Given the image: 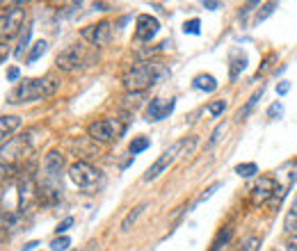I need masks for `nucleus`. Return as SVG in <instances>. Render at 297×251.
<instances>
[{
	"instance_id": "1",
	"label": "nucleus",
	"mask_w": 297,
	"mask_h": 251,
	"mask_svg": "<svg viewBox=\"0 0 297 251\" xmlns=\"http://www.w3.org/2000/svg\"><path fill=\"white\" fill-rule=\"evenodd\" d=\"M60 87V80L55 75H44V78H30V80H23L18 82L16 87L9 92L7 101L12 105H18V103H35L41 101V98H48L58 92Z\"/></svg>"
},
{
	"instance_id": "11",
	"label": "nucleus",
	"mask_w": 297,
	"mask_h": 251,
	"mask_svg": "<svg viewBox=\"0 0 297 251\" xmlns=\"http://www.w3.org/2000/svg\"><path fill=\"white\" fill-rule=\"evenodd\" d=\"M83 39L89 41L92 46H105L107 41H110V35H112V25L107 21H98L94 23V25H87L83 27Z\"/></svg>"
},
{
	"instance_id": "31",
	"label": "nucleus",
	"mask_w": 297,
	"mask_h": 251,
	"mask_svg": "<svg viewBox=\"0 0 297 251\" xmlns=\"http://www.w3.org/2000/svg\"><path fill=\"white\" fill-rule=\"evenodd\" d=\"M71 226H73V217H64V219L58 224V229H55V233H58V235H60V233H67V231L71 229Z\"/></svg>"
},
{
	"instance_id": "38",
	"label": "nucleus",
	"mask_w": 297,
	"mask_h": 251,
	"mask_svg": "<svg viewBox=\"0 0 297 251\" xmlns=\"http://www.w3.org/2000/svg\"><path fill=\"white\" fill-rule=\"evenodd\" d=\"M288 251H297V238H290L288 240Z\"/></svg>"
},
{
	"instance_id": "33",
	"label": "nucleus",
	"mask_w": 297,
	"mask_h": 251,
	"mask_svg": "<svg viewBox=\"0 0 297 251\" xmlns=\"http://www.w3.org/2000/svg\"><path fill=\"white\" fill-rule=\"evenodd\" d=\"M218 189H220V183H213V185H210V187L206 189V192H204V194H201V197H199V201H197V206H199V203H204L206 199H210V197H213L215 192H218Z\"/></svg>"
},
{
	"instance_id": "14",
	"label": "nucleus",
	"mask_w": 297,
	"mask_h": 251,
	"mask_svg": "<svg viewBox=\"0 0 297 251\" xmlns=\"http://www.w3.org/2000/svg\"><path fill=\"white\" fill-rule=\"evenodd\" d=\"M21 126V119L18 117H0V142H5L9 135H12L16 128Z\"/></svg>"
},
{
	"instance_id": "19",
	"label": "nucleus",
	"mask_w": 297,
	"mask_h": 251,
	"mask_svg": "<svg viewBox=\"0 0 297 251\" xmlns=\"http://www.w3.org/2000/svg\"><path fill=\"white\" fill-rule=\"evenodd\" d=\"M284 229L290 231V233H295V231H297V194H295L293 208L288 210V215H286V219H284Z\"/></svg>"
},
{
	"instance_id": "21",
	"label": "nucleus",
	"mask_w": 297,
	"mask_h": 251,
	"mask_svg": "<svg viewBox=\"0 0 297 251\" xmlns=\"http://www.w3.org/2000/svg\"><path fill=\"white\" fill-rule=\"evenodd\" d=\"M235 174H238L240 178H252L254 174H258V167H256V162H245V164H238V167H235Z\"/></svg>"
},
{
	"instance_id": "42",
	"label": "nucleus",
	"mask_w": 297,
	"mask_h": 251,
	"mask_svg": "<svg viewBox=\"0 0 297 251\" xmlns=\"http://www.w3.org/2000/svg\"><path fill=\"white\" fill-rule=\"evenodd\" d=\"M272 251H279V249H272Z\"/></svg>"
},
{
	"instance_id": "15",
	"label": "nucleus",
	"mask_w": 297,
	"mask_h": 251,
	"mask_svg": "<svg viewBox=\"0 0 297 251\" xmlns=\"http://www.w3.org/2000/svg\"><path fill=\"white\" fill-rule=\"evenodd\" d=\"M195 89H199V92H215L218 89V80L213 78V75H208V73H201V75H197L195 78Z\"/></svg>"
},
{
	"instance_id": "23",
	"label": "nucleus",
	"mask_w": 297,
	"mask_h": 251,
	"mask_svg": "<svg viewBox=\"0 0 297 251\" xmlns=\"http://www.w3.org/2000/svg\"><path fill=\"white\" fill-rule=\"evenodd\" d=\"M30 35H32V27H25V32H23V37H21V41H18L16 50H14V55H16V58H23V53H25V48H28V41H30Z\"/></svg>"
},
{
	"instance_id": "26",
	"label": "nucleus",
	"mask_w": 297,
	"mask_h": 251,
	"mask_svg": "<svg viewBox=\"0 0 297 251\" xmlns=\"http://www.w3.org/2000/svg\"><path fill=\"white\" fill-rule=\"evenodd\" d=\"M224 130H226V124H220L213 132H210V140H208V144H206V146H208V149H213V146L218 144L220 140H222V132H224Z\"/></svg>"
},
{
	"instance_id": "4",
	"label": "nucleus",
	"mask_w": 297,
	"mask_h": 251,
	"mask_svg": "<svg viewBox=\"0 0 297 251\" xmlns=\"http://www.w3.org/2000/svg\"><path fill=\"white\" fill-rule=\"evenodd\" d=\"M25 21V9L21 5H12L0 14V41H7L12 37L18 35V30L23 27Z\"/></svg>"
},
{
	"instance_id": "2",
	"label": "nucleus",
	"mask_w": 297,
	"mask_h": 251,
	"mask_svg": "<svg viewBox=\"0 0 297 251\" xmlns=\"http://www.w3.org/2000/svg\"><path fill=\"white\" fill-rule=\"evenodd\" d=\"M160 75H165V71L160 69L158 64H153V62L138 64V66H133V69L126 71L124 78H121V82H124V87L128 89V92L142 94V89H147V87H151V85L158 82Z\"/></svg>"
},
{
	"instance_id": "24",
	"label": "nucleus",
	"mask_w": 297,
	"mask_h": 251,
	"mask_svg": "<svg viewBox=\"0 0 297 251\" xmlns=\"http://www.w3.org/2000/svg\"><path fill=\"white\" fill-rule=\"evenodd\" d=\"M275 9H277V3H267V5H263V7L258 9V14H256V21H254V23H263L267 16H270L272 12H275Z\"/></svg>"
},
{
	"instance_id": "28",
	"label": "nucleus",
	"mask_w": 297,
	"mask_h": 251,
	"mask_svg": "<svg viewBox=\"0 0 297 251\" xmlns=\"http://www.w3.org/2000/svg\"><path fill=\"white\" fill-rule=\"evenodd\" d=\"M206 110H208L210 117H220V115H222V112L226 110V103H224V101H213L208 107H206Z\"/></svg>"
},
{
	"instance_id": "32",
	"label": "nucleus",
	"mask_w": 297,
	"mask_h": 251,
	"mask_svg": "<svg viewBox=\"0 0 297 251\" xmlns=\"http://www.w3.org/2000/svg\"><path fill=\"white\" fill-rule=\"evenodd\" d=\"M140 98H142V94H140V92H128V94H126L124 101H126V105L138 107V105H140Z\"/></svg>"
},
{
	"instance_id": "29",
	"label": "nucleus",
	"mask_w": 297,
	"mask_h": 251,
	"mask_svg": "<svg viewBox=\"0 0 297 251\" xmlns=\"http://www.w3.org/2000/svg\"><path fill=\"white\" fill-rule=\"evenodd\" d=\"M263 89H265V87H263V85H261V89H258V92H256V94H254V96H252V98H249V101H247V105H245V107H242V110H240V115H238V117H245V115H247V112H249V110H252V107H254V105H256V101H258V98H261V94H263Z\"/></svg>"
},
{
	"instance_id": "7",
	"label": "nucleus",
	"mask_w": 297,
	"mask_h": 251,
	"mask_svg": "<svg viewBox=\"0 0 297 251\" xmlns=\"http://www.w3.org/2000/svg\"><path fill=\"white\" fill-rule=\"evenodd\" d=\"M25 153H28V137L9 140L7 144L0 149V164L12 167V169H18V162H23Z\"/></svg>"
},
{
	"instance_id": "25",
	"label": "nucleus",
	"mask_w": 297,
	"mask_h": 251,
	"mask_svg": "<svg viewBox=\"0 0 297 251\" xmlns=\"http://www.w3.org/2000/svg\"><path fill=\"white\" fill-rule=\"evenodd\" d=\"M69 247H71V240H69L67 235H62V238H55L53 242H50V249H53V251H67Z\"/></svg>"
},
{
	"instance_id": "3",
	"label": "nucleus",
	"mask_w": 297,
	"mask_h": 251,
	"mask_svg": "<svg viewBox=\"0 0 297 251\" xmlns=\"http://www.w3.org/2000/svg\"><path fill=\"white\" fill-rule=\"evenodd\" d=\"M87 132L94 142H103V144H107V142H117L119 137H124L126 124L119 121V119L107 117V119H98V121H94V124H89Z\"/></svg>"
},
{
	"instance_id": "41",
	"label": "nucleus",
	"mask_w": 297,
	"mask_h": 251,
	"mask_svg": "<svg viewBox=\"0 0 297 251\" xmlns=\"http://www.w3.org/2000/svg\"><path fill=\"white\" fill-rule=\"evenodd\" d=\"M89 251H96V244H92V249H89Z\"/></svg>"
},
{
	"instance_id": "36",
	"label": "nucleus",
	"mask_w": 297,
	"mask_h": 251,
	"mask_svg": "<svg viewBox=\"0 0 297 251\" xmlns=\"http://www.w3.org/2000/svg\"><path fill=\"white\" fill-rule=\"evenodd\" d=\"M18 75H21V71H18L16 66L7 71V80H9V82H16V80H18Z\"/></svg>"
},
{
	"instance_id": "10",
	"label": "nucleus",
	"mask_w": 297,
	"mask_h": 251,
	"mask_svg": "<svg viewBox=\"0 0 297 251\" xmlns=\"http://www.w3.org/2000/svg\"><path fill=\"white\" fill-rule=\"evenodd\" d=\"M275 178L270 176H263L261 181L254 183V187L249 189V201H252V206H263V203H270V199L275 197Z\"/></svg>"
},
{
	"instance_id": "5",
	"label": "nucleus",
	"mask_w": 297,
	"mask_h": 251,
	"mask_svg": "<svg viewBox=\"0 0 297 251\" xmlns=\"http://www.w3.org/2000/svg\"><path fill=\"white\" fill-rule=\"evenodd\" d=\"M85 64H89V55L83 46H67L62 53L55 58V66L64 73H73V71H80Z\"/></svg>"
},
{
	"instance_id": "12",
	"label": "nucleus",
	"mask_w": 297,
	"mask_h": 251,
	"mask_svg": "<svg viewBox=\"0 0 297 251\" xmlns=\"http://www.w3.org/2000/svg\"><path fill=\"white\" fill-rule=\"evenodd\" d=\"M160 30L158 18H153L151 14H140L138 23H135V39L138 41H151Z\"/></svg>"
},
{
	"instance_id": "20",
	"label": "nucleus",
	"mask_w": 297,
	"mask_h": 251,
	"mask_svg": "<svg viewBox=\"0 0 297 251\" xmlns=\"http://www.w3.org/2000/svg\"><path fill=\"white\" fill-rule=\"evenodd\" d=\"M46 50H48V44H46L44 39H39L35 46H32V50H30V53H28V62H37V60H39L41 55L46 53Z\"/></svg>"
},
{
	"instance_id": "8",
	"label": "nucleus",
	"mask_w": 297,
	"mask_h": 251,
	"mask_svg": "<svg viewBox=\"0 0 297 251\" xmlns=\"http://www.w3.org/2000/svg\"><path fill=\"white\" fill-rule=\"evenodd\" d=\"M183 146H185V142H176V144H172L169 149H165V151H163V155H160V158L155 160V162L147 169V174L142 176V181H144V183H149V181H153V178H158L160 174H163L165 169H167L169 164H172L174 160L178 158V153H181Z\"/></svg>"
},
{
	"instance_id": "6",
	"label": "nucleus",
	"mask_w": 297,
	"mask_h": 251,
	"mask_svg": "<svg viewBox=\"0 0 297 251\" xmlns=\"http://www.w3.org/2000/svg\"><path fill=\"white\" fill-rule=\"evenodd\" d=\"M295 174H297V162H286L284 167L277 172V187H275V197L270 199V206L272 208H279L281 201L286 199V194H288V189L293 187V181H295Z\"/></svg>"
},
{
	"instance_id": "13",
	"label": "nucleus",
	"mask_w": 297,
	"mask_h": 251,
	"mask_svg": "<svg viewBox=\"0 0 297 251\" xmlns=\"http://www.w3.org/2000/svg\"><path fill=\"white\" fill-rule=\"evenodd\" d=\"M174 107H176V101H174V98H153L147 107V121L167 119L174 112Z\"/></svg>"
},
{
	"instance_id": "35",
	"label": "nucleus",
	"mask_w": 297,
	"mask_h": 251,
	"mask_svg": "<svg viewBox=\"0 0 297 251\" xmlns=\"http://www.w3.org/2000/svg\"><path fill=\"white\" fill-rule=\"evenodd\" d=\"M288 92H290V82H288V80H284V82L277 85V94H279V96H286Z\"/></svg>"
},
{
	"instance_id": "30",
	"label": "nucleus",
	"mask_w": 297,
	"mask_h": 251,
	"mask_svg": "<svg viewBox=\"0 0 297 251\" xmlns=\"http://www.w3.org/2000/svg\"><path fill=\"white\" fill-rule=\"evenodd\" d=\"M281 115H284V105H281L279 101L267 107V117H270V119H277V117H281Z\"/></svg>"
},
{
	"instance_id": "40",
	"label": "nucleus",
	"mask_w": 297,
	"mask_h": 251,
	"mask_svg": "<svg viewBox=\"0 0 297 251\" xmlns=\"http://www.w3.org/2000/svg\"><path fill=\"white\" fill-rule=\"evenodd\" d=\"M5 58H7V50H5V46L3 44H0V62H3V60Z\"/></svg>"
},
{
	"instance_id": "39",
	"label": "nucleus",
	"mask_w": 297,
	"mask_h": 251,
	"mask_svg": "<svg viewBox=\"0 0 297 251\" xmlns=\"http://www.w3.org/2000/svg\"><path fill=\"white\" fill-rule=\"evenodd\" d=\"M35 247H39V242H28V244H23V251H32Z\"/></svg>"
},
{
	"instance_id": "22",
	"label": "nucleus",
	"mask_w": 297,
	"mask_h": 251,
	"mask_svg": "<svg viewBox=\"0 0 297 251\" xmlns=\"http://www.w3.org/2000/svg\"><path fill=\"white\" fill-rule=\"evenodd\" d=\"M147 149H149V140H147V137H135V140L130 142V146H128V151L133 155L142 153V151H147Z\"/></svg>"
},
{
	"instance_id": "9",
	"label": "nucleus",
	"mask_w": 297,
	"mask_h": 251,
	"mask_svg": "<svg viewBox=\"0 0 297 251\" xmlns=\"http://www.w3.org/2000/svg\"><path fill=\"white\" fill-rule=\"evenodd\" d=\"M69 178L73 181V185L87 189V187L96 185L101 176H98V172L89 162H85V160H78V162H73L71 167H69Z\"/></svg>"
},
{
	"instance_id": "27",
	"label": "nucleus",
	"mask_w": 297,
	"mask_h": 251,
	"mask_svg": "<svg viewBox=\"0 0 297 251\" xmlns=\"http://www.w3.org/2000/svg\"><path fill=\"white\" fill-rule=\"evenodd\" d=\"M199 27H201V23H199V18H192V21H185V25H183V32L185 35H199Z\"/></svg>"
},
{
	"instance_id": "17",
	"label": "nucleus",
	"mask_w": 297,
	"mask_h": 251,
	"mask_svg": "<svg viewBox=\"0 0 297 251\" xmlns=\"http://www.w3.org/2000/svg\"><path fill=\"white\" fill-rule=\"evenodd\" d=\"M247 69V58H245L242 53H235L233 58H231V80H235L240 75V71Z\"/></svg>"
},
{
	"instance_id": "34",
	"label": "nucleus",
	"mask_w": 297,
	"mask_h": 251,
	"mask_svg": "<svg viewBox=\"0 0 297 251\" xmlns=\"http://www.w3.org/2000/svg\"><path fill=\"white\" fill-rule=\"evenodd\" d=\"M258 244H261V240H258V238H249L247 242L242 244V249H240V251H258Z\"/></svg>"
},
{
	"instance_id": "16",
	"label": "nucleus",
	"mask_w": 297,
	"mask_h": 251,
	"mask_svg": "<svg viewBox=\"0 0 297 251\" xmlns=\"http://www.w3.org/2000/svg\"><path fill=\"white\" fill-rule=\"evenodd\" d=\"M144 210H147V203H140V206H135L133 210H130L128 215L124 217V221H121V233H128V231H130V226H133L135 221H138V217L142 215Z\"/></svg>"
},
{
	"instance_id": "18",
	"label": "nucleus",
	"mask_w": 297,
	"mask_h": 251,
	"mask_svg": "<svg viewBox=\"0 0 297 251\" xmlns=\"http://www.w3.org/2000/svg\"><path fill=\"white\" fill-rule=\"evenodd\" d=\"M231 235H233V229H229V226H226V229H222L218 233V238L213 240V247H210V251H222V247L231 240Z\"/></svg>"
},
{
	"instance_id": "37",
	"label": "nucleus",
	"mask_w": 297,
	"mask_h": 251,
	"mask_svg": "<svg viewBox=\"0 0 297 251\" xmlns=\"http://www.w3.org/2000/svg\"><path fill=\"white\" fill-rule=\"evenodd\" d=\"M204 7L206 9H220V3H213V0H204Z\"/></svg>"
}]
</instances>
